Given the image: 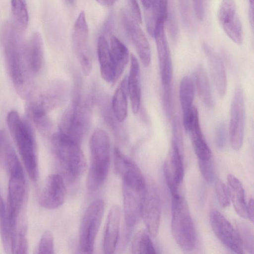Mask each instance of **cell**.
<instances>
[{"mask_svg": "<svg viewBox=\"0 0 254 254\" xmlns=\"http://www.w3.org/2000/svg\"><path fill=\"white\" fill-rule=\"evenodd\" d=\"M21 31L14 23H5L2 30V42L7 69L17 91L24 95L29 72L26 57V45Z\"/></svg>", "mask_w": 254, "mask_h": 254, "instance_id": "cell-1", "label": "cell"}, {"mask_svg": "<svg viewBox=\"0 0 254 254\" xmlns=\"http://www.w3.org/2000/svg\"><path fill=\"white\" fill-rule=\"evenodd\" d=\"M7 123L29 178L33 181L37 180L39 175L37 149L30 124L15 111L8 114Z\"/></svg>", "mask_w": 254, "mask_h": 254, "instance_id": "cell-2", "label": "cell"}, {"mask_svg": "<svg viewBox=\"0 0 254 254\" xmlns=\"http://www.w3.org/2000/svg\"><path fill=\"white\" fill-rule=\"evenodd\" d=\"M51 144L53 154L64 176L70 182L76 181L86 167L80 144L59 131L52 135Z\"/></svg>", "mask_w": 254, "mask_h": 254, "instance_id": "cell-3", "label": "cell"}, {"mask_svg": "<svg viewBox=\"0 0 254 254\" xmlns=\"http://www.w3.org/2000/svg\"><path fill=\"white\" fill-rule=\"evenodd\" d=\"M90 164L86 186L90 191H95L106 180L110 166V139L108 133L101 128L96 129L90 141Z\"/></svg>", "mask_w": 254, "mask_h": 254, "instance_id": "cell-4", "label": "cell"}, {"mask_svg": "<svg viewBox=\"0 0 254 254\" xmlns=\"http://www.w3.org/2000/svg\"><path fill=\"white\" fill-rule=\"evenodd\" d=\"M88 101L78 94L64 113L59 125V132L80 144L90 124Z\"/></svg>", "mask_w": 254, "mask_h": 254, "instance_id": "cell-5", "label": "cell"}, {"mask_svg": "<svg viewBox=\"0 0 254 254\" xmlns=\"http://www.w3.org/2000/svg\"><path fill=\"white\" fill-rule=\"evenodd\" d=\"M172 232L174 238L183 250L190 251L196 244V235L189 207L181 195L172 197Z\"/></svg>", "mask_w": 254, "mask_h": 254, "instance_id": "cell-6", "label": "cell"}, {"mask_svg": "<svg viewBox=\"0 0 254 254\" xmlns=\"http://www.w3.org/2000/svg\"><path fill=\"white\" fill-rule=\"evenodd\" d=\"M104 211V203L102 199L94 201L86 210L79 231V249L81 253H92Z\"/></svg>", "mask_w": 254, "mask_h": 254, "instance_id": "cell-7", "label": "cell"}, {"mask_svg": "<svg viewBox=\"0 0 254 254\" xmlns=\"http://www.w3.org/2000/svg\"><path fill=\"white\" fill-rule=\"evenodd\" d=\"M6 216L12 232L16 235L19 217L22 213L26 199L24 174L9 176Z\"/></svg>", "mask_w": 254, "mask_h": 254, "instance_id": "cell-8", "label": "cell"}, {"mask_svg": "<svg viewBox=\"0 0 254 254\" xmlns=\"http://www.w3.org/2000/svg\"><path fill=\"white\" fill-rule=\"evenodd\" d=\"M89 29L83 11L78 15L73 27V49L84 75H89L92 68V61L88 47Z\"/></svg>", "mask_w": 254, "mask_h": 254, "instance_id": "cell-9", "label": "cell"}, {"mask_svg": "<svg viewBox=\"0 0 254 254\" xmlns=\"http://www.w3.org/2000/svg\"><path fill=\"white\" fill-rule=\"evenodd\" d=\"M61 84H53L27 105L26 110L31 120L48 116V113L60 105L64 98Z\"/></svg>", "mask_w": 254, "mask_h": 254, "instance_id": "cell-10", "label": "cell"}, {"mask_svg": "<svg viewBox=\"0 0 254 254\" xmlns=\"http://www.w3.org/2000/svg\"><path fill=\"white\" fill-rule=\"evenodd\" d=\"M245 125L244 95L241 88H237L231 105L229 128L230 141L232 148L239 150L243 144Z\"/></svg>", "mask_w": 254, "mask_h": 254, "instance_id": "cell-11", "label": "cell"}, {"mask_svg": "<svg viewBox=\"0 0 254 254\" xmlns=\"http://www.w3.org/2000/svg\"><path fill=\"white\" fill-rule=\"evenodd\" d=\"M122 190L126 230L125 239L127 241L141 216V204L145 190H142L124 183Z\"/></svg>", "mask_w": 254, "mask_h": 254, "instance_id": "cell-12", "label": "cell"}, {"mask_svg": "<svg viewBox=\"0 0 254 254\" xmlns=\"http://www.w3.org/2000/svg\"><path fill=\"white\" fill-rule=\"evenodd\" d=\"M210 222L215 235L225 247L236 254L244 253L237 231L219 211H210Z\"/></svg>", "mask_w": 254, "mask_h": 254, "instance_id": "cell-13", "label": "cell"}, {"mask_svg": "<svg viewBox=\"0 0 254 254\" xmlns=\"http://www.w3.org/2000/svg\"><path fill=\"white\" fill-rule=\"evenodd\" d=\"M121 19L125 31L133 43L142 64L145 67L148 66L151 61L150 47L139 23L126 9L121 12Z\"/></svg>", "mask_w": 254, "mask_h": 254, "instance_id": "cell-14", "label": "cell"}, {"mask_svg": "<svg viewBox=\"0 0 254 254\" xmlns=\"http://www.w3.org/2000/svg\"><path fill=\"white\" fill-rule=\"evenodd\" d=\"M141 216L149 234L155 237L159 227L161 204L158 191L152 185L146 186L141 204Z\"/></svg>", "mask_w": 254, "mask_h": 254, "instance_id": "cell-15", "label": "cell"}, {"mask_svg": "<svg viewBox=\"0 0 254 254\" xmlns=\"http://www.w3.org/2000/svg\"><path fill=\"white\" fill-rule=\"evenodd\" d=\"M153 36L156 42L162 84L171 83L173 76V65L165 31V22L156 23Z\"/></svg>", "mask_w": 254, "mask_h": 254, "instance_id": "cell-16", "label": "cell"}, {"mask_svg": "<svg viewBox=\"0 0 254 254\" xmlns=\"http://www.w3.org/2000/svg\"><path fill=\"white\" fill-rule=\"evenodd\" d=\"M183 154L177 145L172 142L171 151L164 162V172L172 197L181 195L179 188L184 175Z\"/></svg>", "mask_w": 254, "mask_h": 254, "instance_id": "cell-17", "label": "cell"}, {"mask_svg": "<svg viewBox=\"0 0 254 254\" xmlns=\"http://www.w3.org/2000/svg\"><path fill=\"white\" fill-rule=\"evenodd\" d=\"M218 19L226 35L237 44L242 42V28L234 0H222L218 12Z\"/></svg>", "mask_w": 254, "mask_h": 254, "instance_id": "cell-18", "label": "cell"}, {"mask_svg": "<svg viewBox=\"0 0 254 254\" xmlns=\"http://www.w3.org/2000/svg\"><path fill=\"white\" fill-rule=\"evenodd\" d=\"M114 158L115 171L122 177L123 183L145 190V180L137 165L117 147L114 149Z\"/></svg>", "mask_w": 254, "mask_h": 254, "instance_id": "cell-19", "label": "cell"}, {"mask_svg": "<svg viewBox=\"0 0 254 254\" xmlns=\"http://www.w3.org/2000/svg\"><path fill=\"white\" fill-rule=\"evenodd\" d=\"M66 189L62 176L58 174L49 175L39 197L41 205L48 209H56L64 201Z\"/></svg>", "mask_w": 254, "mask_h": 254, "instance_id": "cell-20", "label": "cell"}, {"mask_svg": "<svg viewBox=\"0 0 254 254\" xmlns=\"http://www.w3.org/2000/svg\"><path fill=\"white\" fill-rule=\"evenodd\" d=\"M185 130L189 132L194 151L198 160H208L212 158L211 151L202 132L197 109L193 106L185 123Z\"/></svg>", "mask_w": 254, "mask_h": 254, "instance_id": "cell-21", "label": "cell"}, {"mask_svg": "<svg viewBox=\"0 0 254 254\" xmlns=\"http://www.w3.org/2000/svg\"><path fill=\"white\" fill-rule=\"evenodd\" d=\"M202 48L217 92L223 97L227 90V77L223 61L218 53L206 43L203 44Z\"/></svg>", "mask_w": 254, "mask_h": 254, "instance_id": "cell-22", "label": "cell"}, {"mask_svg": "<svg viewBox=\"0 0 254 254\" xmlns=\"http://www.w3.org/2000/svg\"><path fill=\"white\" fill-rule=\"evenodd\" d=\"M0 165L9 176L24 174L8 136L3 129L0 130Z\"/></svg>", "mask_w": 254, "mask_h": 254, "instance_id": "cell-23", "label": "cell"}, {"mask_svg": "<svg viewBox=\"0 0 254 254\" xmlns=\"http://www.w3.org/2000/svg\"><path fill=\"white\" fill-rule=\"evenodd\" d=\"M121 210L118 205L109 210L105 227L103 250L104 253L113 254L117 248L119 235Z\"/></svg>", "mask_w": 254, "mask_h": 254, "instance_id": "cell-24", "label": "cell"}, {"mask_svg": "<svg viewBox=\"0 0 254 254\" xmlns=\"http://www.w3.org/2000/svg\"><path fill=\"white\" fill-rule=\"evenodd\" d=\"M127 87L132 111L136 114L139 109L141 102V77L139 64L136 57L130 55L129 73L127 77Z\"/></svg>", "mask_w": 254, "mask_h": 254, "instance_id": "cell-25", "label": "cell"}, {"mask_svg": "<svg viewBox=\"0 0 254 254\" xmlns=\"http://www.w3.org/2000/svg\"><path fill=\"white\" fill-rule=\"evenodd\" d=\"M26 57L29 72H39L43 66L44 51L42 38L38 32L32 34L26 45Z\"/></svg>", "mask_w": 254, "mask_h": 254, "instance_id": "cell-26", "label": "cell"}, {"mask_svg": "<svg viewBox=\"0 0 254 254\" xmlns=\"http://www.w3.org/2000/svg\"><path fill=\"white\" fill-rule=\"evenodd\" d=\"M97 50L102 78L107 82L114 83L115 78L114 64L108 43L103 35L100 36L98 39Z\"/></svg>", "mask_w": 254, "mask_h": 254, "instance_id": "cell-27", "label": "cell"}, {"mask_svg": "<svg viewBox=\"0 0 254 254\" xmlns=\"http://www.w3.org/2000/svg\"><path fill=\"white\" fill-rule=\"evenodd\" d=\"M110 50L115 71L114 83L120 77L129 60V52L126 46L117 37L110 38Z\"/></svg>", "mask_w": 254, "mask_h": 254, "instance_id": "cell-28", "label": "cell"}, {"mask_svg": "<svg viewBox=\"0 0 254 254\" xmlns=\"http://www.w3.org/2000/svg\"><path fill=\"white\" fill-rule=\"evenodd\" d=\"M127 77L126 76L116 89L112 100V110L119 123L123 122L127 116Z\"/></svg>", "mask_w": 254, "mask_h": 254, "instance_id": "cell-29", "label": "cell"}, {"mask_svg": "<svg viewBox=\"0 0 254 254\" xmlns=\"http://www.w3.org/2000/svg\"><path fill=\"white\" fill-rule=\"evenodd\" d=\"M227 181L230 200L233 203L236 212L241 217H247V204L242 184L236 177L232 175L228 176Z\"/></svg>", "mask_w": 254, "mask_h": 254, "instance_id": "cell-30", "label": "cell"}, {"mask_svg": "<svg viewBox=\"0 0 254 254\" xmlns=\"http://www.w3.org/2000/svg\"><path fill=\"white\" fill-rule=\"evenodd\" d=\"M194 79L198 95L203 103L208 108L213 106V99L208 78L204 68L198 66L194 72Z\"/></svg>", "mask_w": 254, "mask_h": 254, "instance_id": "cell-31", "label": "cell"}, {"mask_svg": "<svg viewBox=\"0 0 254 254\" xmlns=\"http://www.w3.org/2000/svg\"><path fill=\"white\" fill-rule=\"evenodd\" d=\"M194 91V83L191 78L188 76L183 77L179 90L180 105L183 113V124L187 121L193 107Z\"/></svg>", "mask_w": 254, "mask_h": 254, "instance_id": "cell-32", "label": "cell"}, {"mask_svg": "<svg viewBox=\"0 0 254 254\" xmlns=\"http://www.w3.org/2000/svg\"><path fill=\"white\" fill-rule=\"evenodd\" d=\"M147 18V28L152 36L156 23L165 22L168 14V0H151V7Z\"/></svg>", "mask_w": 254, "mask_h": 254, "instance_id": "cell-33", "label": "cell"}, {"mask_svg": "<svg viewBox=\"0 0 254 254\" xmlns=\"http://www.w3.org/2000/svg\"><path fill=\"white\" fill-rule=\"evenodd\" d=\"M11 10L14 24L21 31L26 28L29 22V14L26 0H11Z\"/></svg>", "mask_w": 254, "mask_h": 254, "instance_id": "cell-34", "label": "cell"}, {"mask_svg": "<svg viewBox=\"0 0 254 254\" xmlns=\"http://www.w3.org/2000/svg\"><path fill=\"white\" fill-rule=\"evenodd\" d=\"M131 251L134 254L156 253L149 235L143 230H139L134 235L131 242Z\"/></svg>", "mask_w": 254, "mask_h": 254, "instance_id": "cell-35", "label": "cell"}, {"mask_svg": "<svg viewBox=\"0 0 254 254\" xmlns=\"http://www.w3.org/2000/svg\"><path fill=\"white\" fill-rule=\"evenodd\" d=\"M237 232L243 248L249 253H254V235L251 227L244 223L237 225Z\"/></svg>", "mask_w": 254, "mask_h": 254, "instance_id": "cell-36", "label": "cell"}, {"mask_svg": "<svg viewBox=\"0 0 254 254\" xmlns=\"http://www.w3.org/2000/svg\"><path fill=\"white\" fill-rule=\"evenodd\" d=\"M36 253H54V238L50 231H46L43 234L38 246Z\"/></svg>", "mask_w": 254, "mask_h": 254, "instance_id": "cell-37", "label": "cell"}, {"mask_svg": "<svg viewBox=\"0 0 254 254\" xmlns=\"http://www.w3.org/2000/svg\"><path fill=\"white\" fill-rule=\"evenodd\" d=\"M163 86L162 101L165 113L168 118L172 117L173 112V95L172 84Z\"/></svg>", "mask_w": 254, "mask_h": 254, "instance_id": "cell-38", "label": "cell"}, {"mask_svg": "<svg viewBox=\"0 0 254 254\" xmlns=\"http://www.w3.org/2000/svg\"><path fill=\"white\" fill-rule=\"evenodd\" d=\"M215 189L218 202L222 207H228L230 204V197L228 187L221 180H217Z\"/></svg>", "mask_w": 254, "mask_h": 254, "instance_id": "cell-39", "label": "cell"}, {"mask_svg": "<svg viewBox=\"0 0 254 254\" xmlns=\"http://www.w3.org/2000/svg\"><path fill=\"white\" fill-rule=\"evenodd\" d=\"M172 121L173 137L172 142L175 144L184 153L183 137L180 121L177 117H174Z\"/></svg>", "mask_w": 254, "mask_h": 254, "instance_id": "cell-40", "label": "cell"}, {"mask_svg": "<svg viewBox=\"0 0 254 254\" xmlns=\"http://www.w3.org/2000/svg\"><path fill=\"white\" fill-rule=\"evenodd\" d=\"M198 165L201 173L208 182L214 179V167L212 158L208 160H198Z\"/></svg>", "mask_w": 254, "mask_h": 254, "instance_id": "cell-41", "label": "cell"}, {"mask_svg": "<svg viewBox=\"0 0 254 254\" xmlns=\"http://www.w3.org/2000/svg\"><path fill=\"white\" fill-rule=\"evenodd\" d=\"M178 0L183 24L185 27L189 28L191 22L190 0Z\"/></svg>", "mask_w": 254, "mask_h": 254, "instance_id": "cell-42", "label": "cell"}, {"mask_svg": "<svg viewBox=\"0 0 254 254\" xmlns=\"http://www.w3.org/2000/svg\"><path fill=\"white\" fill-rule=\"evenodd\" d=\"M215 138L216 145L219 148H223L226 143V128L224 122L219 123L215 130Z\"/></svg>", "mask_w": 254, "mask_h": 254, "instance_id": "cell-43", "label": "cell"}, {"mask_svg": "<svg viewBox=\"0 0 254 254\" xmlns=\"http://www.w3.org/2000/svg\"><path fill=\"white\" fill-rule=\"evenodd\" d=\"M192 1L195 16L201 21L204 17L207 0H192Z\"/></svg>", "mask_w": 254, "mask_h": 254, "instance_id": "cell-44", "label": "cell"}, {"mask_svg": "<svg viewBox=\"0 0 254 254\" xmlns=\"http://www.w3.org/2000/svg\"><path fill=\"white\" fill-rule=\"evenodd\" d=\"M169 20V29L170 35L174 40H176L178 37V27L174 11L171 9L168 11L167 19Z\"/></svg>", "mask_w": 254, "mask_h": 254, "instance_id": "cell-45", "label": "cell"}, {"mask_svg": "<svg viewBox=\"0 0 254 254\" xmlns=\"http://www.w3.org/2000/svg\"><path fill=\"white\" fill-rule=\"evenodd\" d=\"M127 1L131 15L137 23H141V14L137 0H127Z\"/></svg>", "mask_w": 254, "mask_h": 254, "instance_id": "cell-46", "label": "cell"}, {"mask_svg": "<svg viewBox=\"0 0 254 254\" xmlns=\"http://www.w3.org/2000/svg\"><path fill=\"white\" fill-rule=\"evenodd\" d=\"M247 214L250 220L253 223L254 222V200L251 198L247 205Z\"/></svg>", "mask_w": 254, "mask_h": 254, "instance_id": "cell-47", "label": "cell"}, {"mask_svg": "<svg viewBox=\"0 0 254 254\" xmlns=\"http://www.w3.org/2000/svg\"><path fill=\"white\" fill-rule=\"evenodd\" d=\"M113 25V18L112 16H110L108 20L106 21V24L104 28V31L106 32H109L112 29Z\"/></svg>", "mask_w": 254, "mask_h": 254, "instance_id": "cell-48", "label": "cell"}, {"mask_svg": "<svg viewBox=\"0 0 254 254\" xmlns=\"http://www.w3.org/2000/svg\"><path fill=\"white\" fill-rule=\"evenodd\" d=\"M6 213L4 203L2 197L0 194V217L4 216Z\"/></svg>", "mask_w": 254, "mask_h": 254, "instance_id": "cell-49", "label": "cell"}, {"mask_svg": "<svg viewBox=\"0 0 254 254\" xmlns=\"http://www.w3.org/2000/svg\"><path fill=\"white\" fill-rule=\"evenodd\" d=\"M144 8L148 10L150 9L151 4V0H140Z\"/></svg>", "mask_w": 254, "mask_h": 254, "instance_id": "cell-50", "label": "cell"}, {"mask_svg": "<svg viewBox=\"0 0 254 254\" xmlns=\"http://www.w3.org/2000/svg\"><path fill=\"white\" fill-rule=\"evenodd\" d=\"M254 0H249V15H254Z\"/></svg>", "mask_w": 254, "mask_h": 254, "instance_id": "cell-51", "label": "cell"}, {"mask_svg": "<svg viewBox=\"0 0 254 254\" xmlns=\"http://www.w3.org/2000/svg\"><path fill=\"white\" fill-rule=\"evenodd\" d=\"M100 4L105 6H109L107 0H96Z\"/></svg>", "mask_w": 254, "mask_h": 254, "instance_id": "cell-52", "label": "cell"}, {"mask_svg": "<svg viewBox=\"0 0 254 254\" xmlns=\"http://www.w3.org/2000/svg\"><path fill=\"white\" fill-rule=\"evenodd\" d=\"M118 0H107L108 3V6H111L113 5Z\"/></svg>", "mask_w": 254, "mask_h": 254, "instance_id": "cell-53", "label": "cell"}, {"mask_svg": "<svg viewBox=\"0 0 254 254\" xmlns=\"http://www.w3.org/2000/svg\"><path fill=\"white\" fill-rule=\"evenodd\" d=\"M66 1L70 4L73 5L74 3L75 0H66Z\"/></svg>", "mask_w": 254, "mask_h": 254, "instance_id": "cell-54", "label": "cell"}]
</instances>
